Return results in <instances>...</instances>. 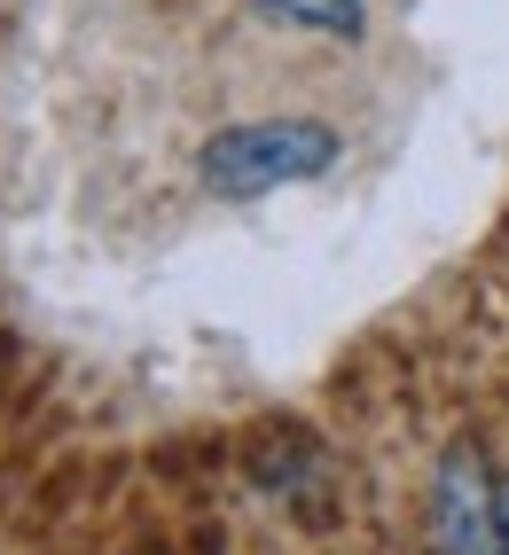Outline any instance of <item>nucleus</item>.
Returning a JSON list of instances; mask_svg holds the SVG:
<instances>
[{
    "label": "nucleus",
    "mask_w": 509,
    "mask_h": 555,
    "mask_svg": "<svg viewBox=\"0 0 509 555\" xmlns=\"http://www.w3.org/2000/svg\"><path fill=\"white\" fill-rule=\"evenodd\" d=\"M330 165H338V133L321 118H243V126H220L196 150V180L228 204L306 189V180H321Z\"/></svg>",
    "instance_id": "1"
},
{
    "label": "nucleus",
    "mask_w": 509,
    "mask_h": 555,
    "mask_svg": "<svg viewBox=\"0 0 509 555\" xmlns=\"http://www.w3.org/2000/svg\"><path fill=\"white\" fill-rule=\"evenodd\" d=\"M431 555H509L501 477H486L479 447H447L440 477H431Z\"/></svg>",
    "instance_id": "2"
},
{
    "label": "nucleus",
    "mask_w": 509,
    "mask_h": 555,
    "mask_svg": "<svg viewBox=\"0 0 509 555\" xmlns=\"http://www.w3.org/2000/svg\"><path fill=\"white\" fill-rule=\"evenodd\" d=\"M259 9L298 31H321V40H360V0H259Z\"/></svg>",
    "instance_id": "3"
},
{
    "label": "nucleus",
    "mask_w": 509,
    "mask_h": 555,
    "mask_svg": "<svg viewBox=\"0 0 509 555\" xmlns=\"http://www.w3.org/2000/svg\"><path fill=\"white\" fill-rule=\"evenodd\" d=\"M501 532H509V469H501Z\"/></svg>",
    "instance_id": "4"
}]
</instances>
